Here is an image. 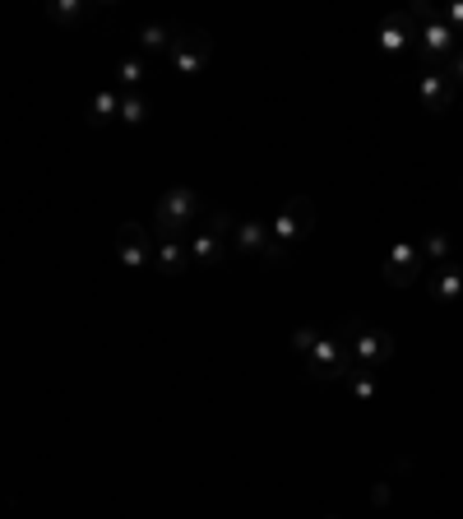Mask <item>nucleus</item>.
<instances>
[{
    "mask_svg": "<svg viewBox=\"0 0 463 519\" xmlns=\"http://www.w3.org/2000/svg\"><path fill=\"white\" fill-rule=\"evenodd\" d=\"M153 232L144 228V223H121V232H116V255L126 260V265H153Z\"/></svg>",
    "mask_w": 463,
    "mask_h": 519,
    "instance_id": "0eeeda50",
    "label": "nucleus"
},
{
    "mask_svg": "<svg viewBox=\"0 0 463 519\" xmlns=\"http://www.w3.org/2000/svg\"><path fill=\"white\" fill-rule=\"evenodd\" d=\"M338 334L348 339V348H352V357H357V367H371V371H380L394 357V334H385V330H376V325H366V320H343L338 325Z\"/></svg>",
    "mask_w": 463,
    "mask_h": 519,
    "instance_id": "7ed1b4c3",
    "label": "nucleus"
},
{
    "mask_svg": "<svg viewBox=\"0 0 463 519\" xmlns=\"http://www.w3.org/2000/svg\"><path fill=\"white\" fill-rule=\"evenodd\" d=\"M417 93H422L426 112H445L454 102V79L445 75V70H422V75H417Z\"/></svg>",
    "mask_w": 463,
    "mask_h": 519,
    "instance_id": "6e6552de",
    "label": "nucleus"
},
{
    "mask_svg": "<svg viewBox=\"0 0 463 519\" xmlns=\"http://www.w3.org/2000/svg\"><path fill=\"white\" fill-rule=\"evenodd\" d=\"M116 121H126V126H144V121H149V102L139 98V93H126V98H121V116H116Z\"/></svg>",
    "mask_w": 463,
    "mask_h": 519,
    "instance_id": "dca6fc26",
    "label": "nucleus"
},
{
    "mask_svg": "<svg viewBox=\"0 0 463 519\" xmlns=\"http://www.w3.org/2000/svg\"><path fill=\"white\" fill-rule=\"evenodd\" d=\"M422 246H417V237H403L394 251L385 255V265H380V274H385V283H394V288H408V283H417V274H422Z\"/></svg>",
    "mask_w": 463,
    "mask_h": 519,
    "instance_id": "423d86ee",
    "label": "nucleus"
},
{
    "mask_svg": "<svg viewBox=\"0 0 463 519\" xmlns=\"http://www.w3.org/2000/svg\"><path fill=\"white\" fill-rule=\"evenodd\" d=\"M459 269H463V260H459Z\"/></svg>",
    "mask_w": 463,
    "mask_h": 519,
    "instance_id": "6ab92c4d",
    "label": "nucleus"
},
{
    "mask_svg": "<svg viewBox=\"0 0 463 519\" xmlns=\"http://www.w3.org/2000/svg\"><path fill=\"white\" fill-rule=\"evenodd\" d=\"M213 51V38L204 28H186V24H172V47H167V61L181 70V75H200L204 61Z\"/></svg>",
    "mask_w": 463,
    "mask_h": 519,
    "instance_id": "20e7f679",
    "label": "nucleus"
},
{
    "mask_svg": "<svg viewBox=\"0 0 463 519\" xmlns=\"http://www.w3.org/2000/svg\"><path fill=\"white\" fill-rule=\"evenodd\" d=\"M431 288H436L440 302H454V297H463V269L459 265L431 269Z\"/></svg>",
    "mask_w": 463,
    "mask_h": 519,
    "instance_id": "4468645a",
    "label": "nucleus"
},
{
    "mask_svg": "<svg viewBox=\"0 0 463 519\" xmlns=\"http://www.w3.org/2000/svg\"><path fill=\"white\" fill-rule=\"evenodd\" d=\"M325 519H338V515H325Z\"/></svg>",
    "mask_w": 463,
    "mask_h": 519,
    "instance_id": "a211bd4d",
    "label": "nucleus"
},
{
    "mask_svg": "<svg viewBox=\"0 0 463 519\" xmlns=\"http://www.w3.org/2000/svg\"><path fill=\"white\" fill-rule=\"evenodd\" d=\"M51 19H65V24H70V19H84L88 14V5H51Z\"/></svg>",
    "mask_w": 463,
    "mask_h": 519,
    "instance_id": "f3484780",
    "label": "nucleus"
},
{
    "mask_svg": "<svg viewBox=\"0 0 463 519\" xmlns=\"http://www.w3.org/2000/svg\"><path fill=\"white\" fill-rule=\"evenodd\" d=\"M121 98H126V93L116 89V84H112V89H102L98 98L84 107L88 121H93V126H107V121H116V116H121Z\"/></svg>",
    "mask_w": 463,
    "mask_h": 519,
    "instance_id": "9b49d317",
    "label": "nucleus"
},
{
    "mask_svg": "<svg viewBox=\"0 0 463 519\" xmlns=\"http://www.w3.org/2000/svg\"><path fill=\"white\" fill-rule=\"evenodd\" d=\"M153 265L163 269V274H186L190 269L186 241H158V246H153Z\"/></svg>",
    "mask_w": 463,
    "mask_h": 519,
    "instance_id": "9d476101",
    "label": "nucleus"
},
{
    "mask_svg": "<svg viewBox=\"0 0 463 519\" xmlns=\"http://www.w3.org/2000/svg\"><path fill=\"white\" fill-rule=\"evenodd\" d=\"M204 214H209V204H204L195 190L172 186L163 200H158V209H153V223H158V228H153V241H186L190 232L200 228Z\"/></svg>",
    "mask_w": 463,
    "mask_h": 519,
    "instance_id": "f257e3e1",
    "label": "nucleus"
},
{
    "mask_svg": "<svg viewBox=\"0 0 463 519\" xmlns=\"http://www.w3.org/2000/svg\"><path fill=\"white\" fill-rule=\"evenodd\" d=\"M343 385H348V394L357 399V404H366V399H376V390H380V371H371V367H352L348 376H343Z\"/></svg>",
    "mask_w": 463,
    "mask_h": 519,
    "instance_id": "ddd939ff",
    "label": "nucleus"
},
{
    "mask_svg": "<svg viewBox=\"0 0 463 519\" xmlns=\"http://www.w3.org/2000/svg\"><path fill=\"white\" fill-rule=\"evenodd\" d=\"M172 47V24H144L139 28V56L153 61V56H167Z\"/></svg>",
    "mask_w": 463,
    "mask_h": 519,
    "instance_id": "f8f14e48",
    "label": "nucleus"
},
{
    "mask_svg": "<svg viewBox=\"0 0 463 519\" xmlns=\"http://www.w3.org/2000/svg\"><path fill=\"white\" fill-rule=\"evenodd\" d=\"M144 75H149V61H144V56H126V61L116 65V89H121V93L139 89V84H144Z\"/></svg>",
    "mask_w": 463,
    "mask_h": 519,
    "instance_id": "2eb2a0df",
    "label": "nucleus"
},
{
    "mask_svg": "<svg viewBox=\"0 0 463 519\" xmlns=\"http://www.w3.org/2000/svg\"><path fill=\"white\" fill-rule=\"evenodd\" d=\"M311 228H315V200H306V195H292V200L283 204V214L274 218V237L283 251H297V241Z\"/></svg>",
    "mask_w": 463,
    "mask_h": 519,
    "instance_id": "39448f33",
    "label": "nucleus"
},
{
    "mask_svg": "<svg viewBox=\"0 0 463 519\" xmlns=\"http://www.w3.org/2000/svg\"><path fill=\"white\" fill-rule=\"evenodd\" d=\"M380 47L385 51H403V47H417V19L413 14H394L380 24Z\"/></svg>",
    "mask_w": 463,
    "mask_h": 519,
    "instance_id": "1a4fd4ad",
    "label": "nucleus"
},
{
    "mask_svg": "<svg viewBox=\"0 0 463 519\" xmlns=\"http://www.w3.org/2000/svg\"><path fill=\"white\" fill-rule=\"evenodd\" d=\"M232 237H237V218L223 214V209H209L200 218V228L186 237L190 265H218L227 251H232Z\"/></svg>",
    "mask_w": 463,
    "mask_h": 519,
    "instance_id": "f03ea898",
    "label": "nucleus"
}]
</instances>
